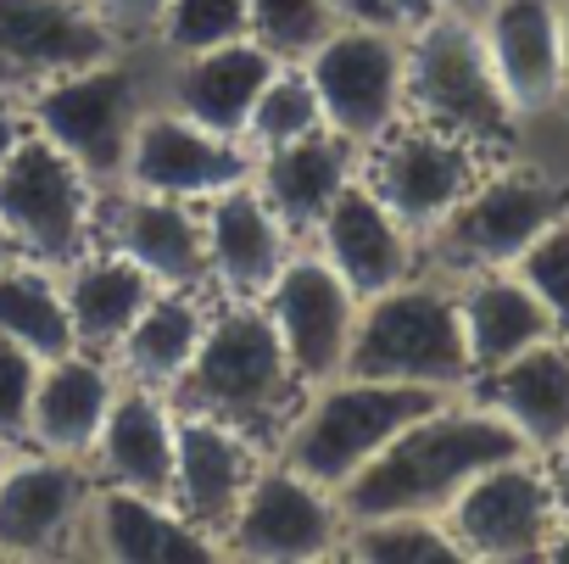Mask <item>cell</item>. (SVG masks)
Masks as SVG:
<instances>
[{
    "mask_svg": "<svg viewBox=\"0 0 569 564\" xmlns=\"http://www.w3.org/2000/svg\"><path fill=\"white\" fill-rule=\"evenodd\" d=\"M29 140V112L18 96H0V168L12 162V151Z\"/></svg>",
    "mask_w": 569,
    "mask_h": 564,
    "instance_id": "obj_39",
    "label": "cell"
},
{
    "mask_svg": "<svg viewBox=\"0 0 569 564\" xmlns=\"http://www.w3.org/2000/svg\"><path fill=\"white\" fill-rule=\"evenodd\" d=\"M491 73L513 112H547L563 101V34H558V0H491L475 18Z\"/></svg>",
    "mask_w": 569,
    "mask_h": 564,
    "instance_id": "obj_22",
    "label": "cell"
},
{
    "mask_svg": "<svg viewBox=\"0 0 569 564\" xmlns=\"http://www.w3.org/2000/svg\"><path fill=\"white\" fill-rule=\"evenodd\" d=\"M441 392L425 386H397V380H363V375H336L325 386H308L302 408L284 425L273 458L302 469L308 481L341 492L408 419L436 408Z\"/></svg>",
    "mask_w": 569,
    "mask_h": 564,
    "instance_id": "obj_5",
    "label": "cell"
},
{
    "mask_svg": "<svg viewBox=\"0 0 569 564\" xmlns=\"http://www.w3.org/2000/svg\"><path fill=\"white\" fill-rule=\"evenodd\" d=\"M325 129L352 140L358 151L391 135L408 118V40L397 23H352L341 18L308 57H302Z\"/></svg>",
    "mask_w": 569,
    "mask_h": 564,
    "instance_id": "obj_7",
    "label": "cell"
},
{
    "mask_svg": "<svg viewBox=\"0 0 569 564\" xmlns=\"http://www.w3.org/2000/svg\"><path fill=\"white\" fill-rule=\"evenodd\" d=\"M302 397H308V386L291 369V358H284L262 303L212 297L207 336H201L184 380L173 386V408L223 419L240 436H251L262 453H273L291 414L302 408Z\"/></svg>",
    "mask_w": 569,
    "mask_h": 564,
    "instance_id": "obj_2",
    "label": "cell"
},
{
    "mask_svg": "<svg viewBox=\"0 0 569 564\" xmlns=\"http://www.w3.org/2000/svg\"><path fill=\"white\" fill-rule=\"evenodd\" d=\"M513 274L536 291V303L547 308L552 330L569 336V212H558V218L513 257Z\"/></svg>",
    "mask_w": 569,
    "mask_h": 564,
    "instance_id": "obj_36",
    "label": "cell"
},
{
    "mask_svg": "<svg viewBox=\"0 0 569 564\" xmlns=\"http://www.w3.org/2000/svg\"><path fill=\"white\" fill-rule=\"evenodd\" d=\"M447 7H458V12H469V18H480V12L491 7V0H447Z\"/></svg>",
    "mask_w": 569,
    "mask_h": 564,
    "instance_id": "obj_45",
    "label": "cell"
},
{
    "mask_svg": "<svg viewBox=\"0 0 569 564\" xmlns=\"http://www.w3.org/2000/svg\"><path fill=\"white\" fill-rule=\"evenodd\" d=\"M118 397V369L101 353L68 347L57 358L40 364V386H34V408H29V442L23 447H46V453H68V458H90V442L107 419Z\"/></svg>",
    "mask_w": 569,
    "mask_h": 564,
    "instance_id": "obj_27",
    "label": "cell"
},
{
    "mask_svg": "<svg viewBox=\"0 0 569 564\" xmlns=\"http://www.w3.org/2000/svg\"><path fill=\"white\" fill-rule=\"evenodd\" d=\"M151 101L157 96L140 68V51H112L101 62H84L73 73L34 85L23 96V112H29V129L51 140L62 157H73L96 185H118L134 123Z\"/></svg>",
    "mask_w": 569,
    "mask_h": 564,
    "instance_id": "obj_6",
    "label": "cell"
},
{
    "mask_svg": "<svg viewBox=\"0 0 569 564\" xmlns=\"http://www.w3.org/2000/svg\"><path fill=\"white\" fill-rule=\"evenodd\" d=\"M458 291V319H463V342H469V364L475 375L497 369L502 358L558 336L547 308L536 303V291L513 268H480V274H463L452 279Z\"/></svg>",
    "mask_w": 569,
    "mask_h": 564,
    "instance_id": "obj_30",
    "label": "cell"
},
{
    "mask_svg": "<svg viewBox=\"0 0 569 564\" xmlns=\"http://www.w3.org/2000/svg\"><path fill=\"white\" fill-rule=\"evenodd\" d=\"M101 190L107 185H96L73 157H62L51 140L29 129V140L0 168V229H7L18 257L68 268L79 251L96 246Z\"/></svg>",
    "mask_w": 569,
    "mask_h": 564,
    "instance_id": "obj_8",
    "label": "cell"
},
{
    "mask_svg": "<svg viewBox=\"0 0 569 564\" xmlns=\"http://www.w3.org/2000/svg\"><path fill=\"white\" fill-rule=\"evenodd\" d=\"M341 375L425 386V392H441V397L469 392L475 364H469L452 279L447 274H408L397 286L363 297Z\"/></svg>",
    "mask_w": 569,
    "mask_h": 564,
    "instance_id": "obj_3",
    "label": "cell"
},
{
    "mask_svg": "<svg viewBox=\"0 0 569 564\" xmlns=\"http://www.w3.org/2000/svg\"><path fill=\"white\" fill-rule=\"evenodd\" d=\"M40 364L46 358H34L12 336H0V442H7V447H23L29 442V408H34Z\"/></svg>",
    "mask_w": 569,
    "mask_h": 564,
    "instance_id": "obj_37",
    "label": "cell"
},
{
    "mask_svg": "<svg viewBox=\"0 0 569 564\" xmlns=\"http://www.w3.org/2000/svg\"><path fill=\"white\" fill-rule=\"evenodd\" d=\"M0 336H12L34 358H57L73 347L68 303H62V274L34 257L0 263Z\"/></svg>",
    "mask_w": 569,
    "mask_h": 564,
    "instance_id": "obj_31",
    "label": "cell"
},
{
    "mask_svg": "<svg viewBox=\"0 0 569 564\" xmlns=\"http://www.w3.org/2000/svg\"><path fill=\"white\" fill-rule=\"evenodd\" d=\"M341 553L363 564H441L463 558L441 514H358L341 531Z\"/></svg>",
    "mask_w": 569,
    "mask_h": 564,
    "instance_id": "obj_32",
    "label": "cell"
},
{
    "mask_svg": "<svg viewBox=\"0 0 569 564\" xmlns=\"http://www.w3.org/2000/svg\"><path fill=\"white\" fill-rule=\"evenodd\" d=\"M469 397H480L508 431L525 442V453L547 458L569 436V336H547L497 369L475 375Z\"/></svg>",
    "mask_w": 569,
    "mask_h": 564,
    "instance_id": "obj_24",
    "label": "cell"
},
{
    "mask_svg": "<svg viewBox=\"0 0 569 564\" xmlns=\"http://www.w3.org/2000/svg\"><path fill=\"white\" fill-rule=\"evenodd\" d=\"M62 274V303H68V325H73V347L112 358V347L123 342V330L134 325V314L151 303L157 279L146 268H134L123 251L112 246H90L79 251Z\"/></svg>",
    "mask_w": 569,
    "mask_h": 564,
    "instance_id": "obj_28",
    "label": "cell"
},
{
    "mask_svg": "<svg viewBox=\"0 0 569 564\" xmlns=\"http://www.w3.org/2000/svg\"><path fill=\"white\" fill-rule=\"evenodd\" d=\"M90 12L112 34L118 51H146L157 46V29L168 18V0H90Z\"/></svg>",
    "mask_w": 569,
    "mask_h": 564,
    "instance_id": "obj_38",
    "label": "cell"
},
{
    "mask_svg": "<svg viewBox=\"0 0 569 564\" xmlns=\"http://www.w3.org/2000/svg\"><path fill=\"white\" fill-rule=\"evenodd\" d=\"M380 7H386V18H391L397 29H413V23H425L430 12H441L447 0H380Z\"/></svg>",
    "mask_w": 569,
    "mask_h": 564,
    "instance_id": "obj_40",
    "label": "cell"
},
{
    "mask_svg": "<svg viewBox=\"0 0 569 564\" xmlns=\"http://www.w3.org/2000/svg\"><path fill=\"white\" fill-rule=\"evenodd\" d=\"M525 453V442L480 397L458 392L408 419L336 497L347 520L358 514H441L480 469Z\"/></svg>",
    "mask_w": 569,
    "mask_h": 564,
    "instance_id": "obj_1",
    "label": "cell"
},
{
    "mask_svg": "<svg viewBox=\"0 0 569 564\" xmlns=\"http://www.w3.org/2000/svg\"><path fill=\"white\" fill-rule=\"evenodd\" d=\"M408 40V118L469 140L475 151H502L519 135V112L502 96L491 57L480 46V23L458 7L430 12L402 29Z\"/></svg>",
    "mask_w": 569,
    "mask_h": 564,
    "instance_id": "obj_4",
    "label": "cell"
},
{
    "mask_svg": "<svg viewBox=\"0 0 569 564\" xmlns=\"http://www.w3.org/2000/svg\"><path fill=\"white\" fill-rule=\"evenodd\" d=\"M279 68V57L262 46V40H223V46H207V51H184V57H168V79H162V96L173 112H184L190 123L212 129V135H246V118L268 85V73Z\"/></svg>",
    "mask_w": 569,
    "mask_h": 564,
    "instance_id": "obj_23",
    "label": "cell"
},
{
    "mask_svg": "<svg viewBox=\"0 0 569 564\" xmlns=\"http://www.w3.org/2000/svg\"><path fill=\"white\" fill-rule=\"evenodd\" d=\"M268 453L240 436L234 425L223 419H207V414H184L179 408V431H173V503L190 525H201L207 536H218L223 547V525L234 514V503L246 497L257 464Z\"/></svg>",
    "mask_w": 569,
    "mask_h": 564,
    "instance_id": "obj_20",
    "label": "cell"
},
{
    "mask_svg": "<svg viewBox=\"0 0 569 564\" xmlns=\"http://www.w3.org/2000/svg\"><path fill=\"white\" fill-rule=\"evenodd\" d=\"M7 257H18V251H12V240H7V229H0V263H7Z\"/></svg>",
    "mask_w": 569,
    "mask_h": 564,
    "instance_id": "obj_46",
    "label": "cell"
},
{
    "mask_svg": "<svg viewBox=\"0 0 569 564\" xmlns=\"http://www.w3.org/2000/svg\"><path fill=\"white\" fill-rule=\"evenodd\" d=\"M201 229H207V274L212 297H262L284 257L297 251V235L279 224V212L262 201L251 179L218 190L201 201Z\"/></svg>",
    "mask_w": 569,
    "mask_h": 564,
    "instance_id": "obj_19",
    "label": "cell"
},
{
    "mask_svg": "<svg viewBox=\"0 0 569 564\" xmlns=\"http://www.w3.org/2000/svg\"><path fill=\"white\" fill-rule=\"evenodd\" d=\"M363 151L352 140H341L336 129H313L302 140H284L273 151H257L251 162V185L262 190V201L279 212V224L297 240L313 235V224L330 212V201L358 179Z\"/></svg>",
    "mask_w": 569,
    "mask_h": 564,
    "instance_id": "obj_26",
    "label": "cell"
},
{
    "mask_svg": "<svg viewBox=\"0 0 569 564\" xmlns=\"http://www.w3.org/2000/svg\"><path fill=\"white\" fill-rule=\"evenodd\" d=\"M308 246L347 279L358 297H375V291L397 286V279L419 274V251H425L419 235H413L363 179H352V185L330 201V212L313 224Z\"/></svg>",
    "mask_w": 569,
    "mask_h": 564,
    "instance_id": "obj_18",
    "label": "cell"
},
{
    "mask_svg": "<svg viewBox=\"0 0 569 564\" xmlns=\"http://www.w3.org/2000/svg\"><path fill=\"white\" fill-rule=\"evenodd\" d=\"M284 358L302 375V386H325L347 369V342H352V319H358V291L313 251L297 246L284 257V268L273 274V286L257 297Z\"/></svg>",
    "mask_w": 569,
    "mask_h": 564,
    "instance_id": "obj_14",
    "label": "cell"
},
{
    "mask_svg": "<svg viewBox=\"0 0 569 564\" xmlns=\"http://www.w3.org/2000/svg\"><path fill=\"white\" fill-rule=\"evenodd\" d=\"M341 531H347L341 497L268 453L223 525V553L262 564H308L341 553Z\"/></svg>",
    "mask_w": 569,
    "mask_h": 564,
    "instance_id": "obj_10",
    "label": "cell"
},
{
    "mask_svg": "<svg viewBox=\"0 0 569 564\" xmlns=\"http://www.w3.org/2000/svg\"><path fill=\"white\" fill-rule=\"evenodd\" d=\"M246 0H168V18L157 29V51L162 57H184V51H207L223 40H246Z\"/></svg>",
    "mask_w": 569,
    "mask_h": 564,
    "instance_id": "obj_35",
    "label": "cell"
},
{
    "mask_svg": "<svg viewBox=\"0 0 569 564\" xmlns=\"http://www.w3.org/2000/svg\"><path fill=\"white\" fill-rule=\"evenodd\" d=\"M96 475L68 453H7L0 464V558H57L84 547Z\"/></svg>",
    "mask_w": 569,
    "mask_h": 564,
    "instance_id": "obj_13",
    "label": "cell"
},
{
    "mask_svg": "<svg viewBox=\"0 0 569 564\" xmlns=\"http://www.w3.org/2000/svg\"><path fill=\"white\" fill-rule=\"evenodd\" d=\"M452 542L463 558H547V536L558 525V497L547 481V464L536 453H513L491 469H480L447 508H441Z\"/></svg>",
    "mask_w": 569,
    "mask_h": 564,
    "instance_id": "obj_11",
    "label": "cell"
},
{
    "mask_svg": "<svg viewBox=\"0 0 569 564\" xmlns=\"http://www.w3.org/2000/svg\"><path fill=\"white\" fill-rule=\"evenodd\" d=\"M173 431H179V408L168 392L118 380V397L90 442V475L107 486H134V492H173Z\"/></svg>",
    "mask_w": 569,
    "mask_h": 564,
    "instance_id": "obj_25",
    "label": "cell"
},
{
    "mask_svg": "<svg viewBox=\"0 0 569 564\" xmlns=\"http://www.w3.org/2000/svg\"><path fill=\"white\" fill-rule=\"evenodd\" d=\"M547 558L569 564V508H558V525H552V536H547Z\"/></svg>",
    "mask_w": 569,
    "mask_h": 564,
    "instance_id": "obj_43",
    "label": "cell"
},
{
    "mask_svg": "<svg viewBox=\"0 0 569 564\" xmlns=\"http://www.w3.org/2000/svg\"><path fill=\"white\" fill-rule=\"evenodd\" d=\"M336 18H352V23H391L380 0H330Z\"/></svg>",
    "mask_w": 569,
    "mask_h": 564,
    "instance_id": "obj_42",
    "label": "cell"
},
{
    "mask_svg": "<svg viewBox=\"0 0 569 564\" xmlns=\"http://www.w3.org/2000/svg\"><path fill=\"white\" fill-rule=\"evenodd\" d=\"M96 240L123 251L134 268H146L157 286H168V291H212L207 229H201V207L196 201L107 185L101 190Z\"/></svg>",
    "mask_w": 569,
    "mask_h": 564,
    "instance_id": "obj_16",
    "label": "cell"
},
{
    "mask_svg": "<svg viewBox=\"0 0 569 564\" xmlns=\"http://www.w3.org/2000/svg\"><path fill=\"white\" fill-rule=\"evenodd\" d=\"M7 453H12V447H7V442H0V464H7Z\"/></svg>",
    "mask_w": 569,
    "mask_h": 564,
    "instance_id": "obj_47",
    "label": "cell"
},
{
    "mask_svg": "<svg viewBox=\"0 0 569 564\" xmlns=\"http://www.w3.org/2000/svg\"><path fill=\"white\" fill-rule=\"evenodd\" d=\"M246 23L279 62H302L341 18L330 0H246Z\"/></svg>",
    "mask_w": 569,
    "mask_h": 564,
    "instance_id": "obj_34",
    "label": "cell"
},
{
    "mask_svg": "<svg viewBox=\"0 0 569 564\" xmlns=\"http://www.w3.org/2000/svg\"><path fill=\"white\" fill-rule=\"evenodd\" d=\"M207 314H212V291H168L157 286L151 303L134 314V325L123 330V342L112 347V369L118 380L168 392L184 380L201 336H207Z\"/></svg>",
    "mask_w": 569,
    "mask_h": 564,
    "instance_id": "obj_29",
    "label": "cell"
},
{
    "mask_svg": "<svg viewBox=\"0 0 569 564\" xmlns=\"http://www.w3.org/2000/svg\"><path fill=\"white\" fill-rule=\"evenodd\" d=\"M547 464V481H552V497H558V508H569V436L541 458Z\"/></svg>",
    "mask_w": 569,
    "mask_h": 564,
    "instance_id": "obj_41",
    "label": "cell"
},
{
    "mask_svg": "<svg viewBox=\"0 0 569 564\" xmlns=\"http://www.w3.org/2000/svg\"><path fill=\"white\" fill-rule=\"evenodd\" d=\"M112 34L90 0H0V96H29L34 85L112 57Z\"/></svg>",
    "mask_w": 569,
    "mask_h": 564,
    "instance_id": "obj_17",
    "label": "cell"
},
{
    "mask_svg": "<svg viewBox=\"0 0 569 564\" xmlns=\"http://www.w3.org/2000/svg\"><path fill=\"white\" fill-rule=\"evenodd\" d=\"M313 129H325V107H319V90H313L308 68H302V62H279V68L268 73V85H262L251 118H246V135H240L246 151L257 157V151H273V146H284V140H302V135H313Z\"/></svg>",
    "mask_w": 569,
    "mask_h": 564,
    "instance_id": "obj_33",
    "label": "cell"
},
{
    "mask_svg": "<svg viewBox=\"0 0 569 564\" xmlns=\"http://www.w3.org/2000/svg\"><path fill=\"white\" fill-rule=\"evenodd\" d=\"M569 212V185L530 174V168H497L463 190V201L425 235V251L436 257V274L463 279L480 268H513V257L558 218Z\"/></svg>",
    "mask_w": 569,
    "mask_h": 564,
    "instance_id": "obj_9",
    "label": "cell"
},
{
    "mask_svg": "<svg viewBox=\"0 0 569 564\" xmlns=\"http://www.w3.org/2000/svg\"><path fill=\"white\" fill-rule=\"evenodd\" d=\"M558 34H563V79H569V0H558Z\"/></svg>",
    "mask_w": 569,
    "mask_h": 564,
    "instance_id": "obj_44",
    "label": "cell"
},
{
    "mask_svg": "<svg viewBox=\"0 0 569 564\" xmlns=\"http://www.w3.org/2000/svg\"><path fill=\"white\" fill-rule=\"evenodd\" d=\"M480 157L469 140L447 135V129H430L419 118H402L391 135H380L375 146H363V162H358V179L419 235H425L463 201V190L480 179Z\"/></svg>",
    "mask_w": 569,
    "mask_h": 564,
    "instance_id": "obj_12",
    "label": "cell"
},
{
    "mask_svg": "<svg viewBox=\"0 0 569 564\" xmlns=\"http://www.w3.org/2000/svg\"><path fill=\"white\" fill-rule=\"evenodd\" d=\"M251 151L234 135H212L201 123H190L184 112H173L168 101H151L134 123L129 157L118 185L129 190H151V196H179V201H207L240 179H251Z\"/></svg>",
    "mask_w": 569,
    "mask_h": 564,
    "instance_id": "obj_15",
    "label": "cell"
},
{
    "mask_svg": "<svg viewBox=\"0 0 569 564\" xmlns=\"http://www.w3.org/2000/svg\"><path fill=\"white\" fill-rule=\"evenodd\" d=\"M84 553L118 558V564H190V558H223L218 536L190 525L173 497L107 486L96 481L90 520H84Z\"/></svg>",
    "mask_w": 569,
    "mask_h": 564,
    "instance_id": "obj_21",
    "label": "cell"
}]
</instances>
